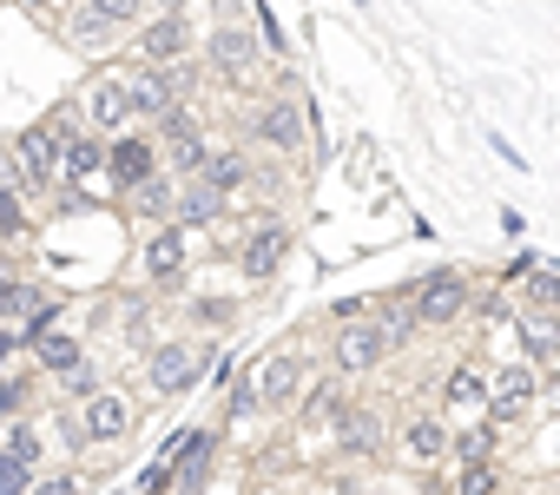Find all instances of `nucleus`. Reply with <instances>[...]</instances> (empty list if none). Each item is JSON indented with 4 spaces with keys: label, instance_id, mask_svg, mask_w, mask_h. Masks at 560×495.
<instances>
[{
    "label": "nucleus",
    "instance_id": "f257e3e1",
    "mask_svg": "<svg viewBox=\"0 0 560 495\" xmlns=\"http://www.w3.org/2000/svg\"><path fill=\"white\" fill-rule=\"evenodd\" d=\"M534 396H540V370L514 357V364H501V370L488 377V410H481V416H488L494 429H501V423H521V410H527Z\"/></svg>",
    "mask_w": 560,
    "mask_h": 495
},
{
    "label": "nucleus",
    "instance_id": "f03ea898",
    "mask_svg": "<svg viewBox=\"0 0 560 495\" xmlns=\"http://www.w3.org/2000/svg\"><path fill=\"white\" fill-rule=\"evenodd\" d=\"M191 87V67L178 60V67H145V73H132L126 80V100H132V113H145V119H165L172 106H178V93Z\"/></svg>",
    "mask_w": 560,
    "mask_h": 495
},
{
    "label": "nucleus",
    "instance_id": "7ed1b4c3",
    "mask_svg": "<svg viewBox=\"0 0 560 495\" xmlns=\"http://www.w3.org/2000/svg\"><path fill=\"white\" fill-rule=\"evenodd\" d=\"M462 311H468V278L429 272V278L416 285V324H455Z\"/></svg>",
    "mask_w": 560,
    "mask_h": 495
},
{
    "label": "nucleus",
    "instance_id": "20e7f679",
    "mask_svg": "<svg viewBox=\"0 0 560 495\" xmlns=\"http://www.w3.org/2000/svg\"><path fill=\"white\" fill-rule=\"evenodd\" d=\"M198 370H205V357H198L191 344H159V350L145 357V383H152L159 396H185V390L198 383Z\"/></svg>",
    "mask_w": 560,
    "mask_h": 495
},
{
    "label": "nucleus",
    "instance_id": "39448f33",
    "mask_svg": "<svg viewBox=\"0 0 560 495\" xmlns=\"http://www.w3.org/2000/svg\"><path fill=\"white\" fill-rule=\"evenodd\" d=\"M383 357H389V344H383L376 318H357V324L337 331V377H363V370H376Z\"/></svg>",
    "mask_w": 560,
    "mask_h": 495
},
{
    "label": "nucleus",
    "instance_id": "423d86ee",
    "mask_svg": "<svg viewBox=\"0 0 560 495\" xmlns=\"http://www.w3.org/2000/svg\"><path fill=\"white\" fill-rule=\"evenodd\" d=\"M80 429H86V442H119V436L132 429V403H126L119 390H93V396L80 403Z\"/></svg>",
    "mask_w": 560,
    "mask_h": 495
},
{
    "label": "nucleus",
    "instance_id": "0eeeda50",
    "mask_svg": "<svg viewBox=\"0 0 560 495\" xmlns=\"http://www.w3.org/2000/svg\"><path fill=\"white\" fill-rule=\"evenodd\" d=\"M250 133H257V146H270V152H298V146H304V113H298L291 100H264L257 119H250Z\"/></svg>",
    "mask_w": 560,
    "mask_h": 495
},
{
    "label": "nucleus",
    "instance_id": "6e6552de",
    "mask_svg": "<svg viewBox=\"0 0 560 495\" xmlns=\"http://www.w3.org/2000/svg\"><path fill=\"white\" fill-rule=\"evenodd\" d=\"M250 383H257V403L264 410H284L304 390V357L298 350H277V357H264V377H250Z\"/></svg>",
    "mask_w": 560,
    "mask_h": 495
},
{
    "label": "nucleus",
    "instance_id": "1a4fd4ad",
    "mask_svg": "<svg viewBox=\"0 0 560 495\" xmlns=\"http://www.w3.org/2000/svg\"><path fill=\"white\" fill-rule=\"evenodd\" d=\"M514 344H521V364H553L560 357V318L553 311H521L514 318Z\"/></svg>",
    "mask_w": 560,
    "mask_h": 495
},
{
    "label": "nucleus",
    "instance_id": "9d476101",
    "mask_svg": "<svg viewBox=\"0 0 560 495\" xmlns=\"http://www.w3.org/2000/svg\"><path fill=\"white\" fill-rule=\"evenodd\" d=\"M185 47H191V41H185L178 8H165V14L139 34V60H145V67H178V60H185Z\"/></svg>",
    "mask_w": 560,
    "mask_h": 495
},
{
    "label": "nucleus",
    "instance_id": "9b49d317",
    "mask_svg": "<svg viewBox=\"0 0 560 495\" xmlns=\"http://www.w3.org/2000/svg\"><path fill=\"white\" fill-rule=\"evenodd\" d=\"M205 54H211V67H218L224 80H250V73H257V41H250L244 27H218V34L205 41Z\"/></svg>",
    "mask_w": 560,
    "mask_h": 495
},
{
    "label": "nucleus",
    "instance_id": "f8f14e48",
    "mask_svg": "<svg viewBox=\"0 0 560 495\" xmlns=\"http://www.w3.org/2000/svg\"><path fill=\"white\" fill-rule=\"evenodd\" d=\"M21 318H27V324H34V331L47 337V324L60 318V304H54V298H47L40 285H21V278H14L8 291H0V324H21Z\"/></svg>",
    "mask_w": 560,
    "mask_h": 495
},
{
    "label": "nucleus",
    "instance_id": "ddd939ff",
    "mask_svg": "<svg viewBox=\"0 0 560 495\" xmlns=\"http://www.w3.org/2000/svg\"><path fill=\"white\" fill-rule=\"evenodd\" d=\"M284 252H291V231H284V225H257V231L244 238L237 265H244V278H270L277 265H284Z\"/></svg>",
    "mask_w": 560,
    "mask_h": 495
},
{
    "label": "nucleus",
    "instance_id": "4468645a",
    "mask_svg": "<svg viewBox=\"0 0 560 495\" xmlns=\"http://www.w3.org/2000/svg\"><path fill=\"white\" fill-rule=\"evenodd\" d=\"M442 410H455V416H481L488 410V370L481 364H455L448 370V383H442Z\"/></svg>",
    "mask_w": 560,
    "mask_h": 495
},
{
    "label": "nucleus",
    "instance_id": "2eb2a0df",
    "mask_svg": "<svg viewBox=\"0 0 560 495\" xmlns=\"http://www.w3.org/2000/svg\"><path fill=\"white\" fill-rule=\"evenodd\" d=\"M60 152H67V139H60L54 126H34V133L21 139V165H27V185H47V179L60 172Z\"/></svg>",
    "mask_w": 560,
    "mask_h": 495
},
{
    "label": "nucleus",
    "instance_id": "dca6fc26",
    "mask_svg": "<svg viewBox=\"0 0 560 495\" xmlns=\"http://www.w3.org/2000/svg\"><path fill=\"white\" fill-rule=\"evenodd\" d=\"M178 272H185V231L178 225H159L145 238V278L159 285V278H178Z\"/></svg>",
    "mask_w": 560,
    "mask_h": 495
},
{
    "label": "nucleus",
    "instance_id": "f3484780",
    "mask_svg": "<svg viewBox=\"0 0 560 495\" xmlns=\"http://www.w3.org/2000/svg\"><path fill=\"white\" fill-rule=\"evenodd\" d=\"M86 119H93L100 133H113V126H126V119H132V100H126V80H93V87H86Z\"/></svg>",
    "mask_w": 560,
    "mask_h": 495
},
{
    "label": "nucleus",
    "instance_id": "a211bd4d",
    "mask_svg": "<svg viewBox=\"0 0 560 495\" xmlns=\"http://www.w3.org/2000/svg\"><path fill=\"white\" fill-rule=\"evenodd\" d=\"M106 165H113V179H119L126 192L159 172V165H152V139H113V146H106Z\"/></svg>",
    "mask_w": 560,
    "mask_h": 495
},
{
    "label": "nucleus",
    "instance_id": "6ab92c4d",
    "mask_svg": "<svg viewBox=\"0 0 560 495\" xmlns=\"http://www.w3.org/2000/svg\"><path fill=\"white\" fill-rule=\"evenodd\" d=\"M402 456H409V462H442V456H448L442 416H409V423H402Z\"/></svg>",
    "mask_w": 560,
    "mask_h": 495
},
{
    "label": "nucleus",
    "instance_id": "aec40b11",
    "mask_svg": "<svg viewBox=\"0 0 560 495\" xmlns=\"http://www.w3.org/2000/svg\"><path fill=\"white\" fill-rule=\"evenodd\" d=\"M60 172H67L73 185H93V179L106 172V146H100V139H86V133H80V139H67V152H60Z\"/></svg>",
    "mask_w": 560,
    "mask_h": 495
},
{
    "label": "nucleus",
    "instance_id": "412c9836",
    "mask_svg": "<svg viewBox=\"0 0 560 495\" xmlns=\"http://www.w3.org/2000/svg\"><path fill=\"white\" fill-rule=\"evenodd\" d=\"M172 211H178L185 225H211V218L224 211V192H211V185H205V179L191 172V185H185V192L172 198Z\"/></svg>",
    "mask_w": 560,
    "mask_h": 495
},
{
    "label": "nucleus",
    "instance_id": "4be33fe9",
    "mask_svg": "<svg viewBox=\"0 0 560 495\" xmlns=\"http://www.w3.org/2000/svg\"><path fill=\"white\" fill-rule=\"evenodd\" d=\"M337 442H343V449H363V456H370V449L383 442V423H376V410L350 403V410L337 416Z\"/></svg>",
    "mask_w": 560,
    "mask_h": 495
},
{
    "label": "nucleus",
    "instance_id": "5701e85b",
    "mask_svg": "<svg viewBox=\"0 0 560 495\" xmlns=\"http://www.w3.org/2000/svg\"><path fill=\"white\" fill-rule=\"evenodd\" d=\"M448 456H455L462 469H468V462H488V456H494V423H488V416L462 423V429L448 436Z\"/></svg>",
    "mask_w": 560,
    "mask_h": 495
},
{
    "label": "nucleus",
    "instance_id": "b1692460",
    "mask_svg": "<svg viewBox=\"0 0 560 495\" xmlns=\"http://www.w3.org/2000/svg\"><path fill=\"white\" fill-rule=\"evenodd\" d=\"M198 179H205L211 192H224V198H231V192L244 185V159H237V152H205V165H198Z\"/></svg>",
    "mask_w": 560,
    "mask_h": 495
},
{
    "label": "nucleus",
    "instance_id": "393cba45",
    "mask_svg": "<svg viewBox=\"0 0 560 495\" xmlns=\"http://www.w3.org/2000/svg\"><path fill=\"white\" fill-rule=\"evenodd\" d=\"M172 198H178V192H172V179H165V172H152L145 185H132L139 218H172Z\"/></svg>",
    "mask_w": 560,
    "mask_h": 495
},
{
    "label": "nucleus",
    "instance_id": "a878e982",
    "mask_svg": "<svg viewBox=\"0 0 560 495\" xmlns=\"http://www.w3.org/2000/svg\"><path fill=\"white\" fill-rule=\"evenodd\" d=\"M205 475H211V436H191L185 442V482H178V495H205Z\"/></svg>",
    "mask_w": 560,
    "mask_h": 495
},
{
    "label": "nucleus",
    "instance_id": "bb28decb",
    "mask_svg": "<svg viewBox=\"0 0 560 495\" xmlns=\"http://www.w3.org/2000/svg\"><path fill=\"white\" fill-rule=\"evenodd\" d=\"M376 331H383V344H389V357L416 337V304H389L383 318H376Z\"/></svg>",
    "mask_w": 560,
    "mask_h": 495
},
{
    "label": "nucleus",
    "instance_id": "cd10ccee",
    "mask_svg": "<svg viewBox=\"0 0 560 495\" xmlns=\"http://www.w3.org/2000/svg\"><path fill=\"white\" fill-rule=\"evenodd\" d=\"M80 357H86V350H80L73 337H40V370H54V377H73V370H80Z\"/></svg>",
    "mask_w": 560,
    "mask_h": 495
},
{
    "label": "nucleus",
    "instance_id": "c85d7f7f",
    "mask_svg": "<svg viewBox=\"0 0 560 495\" xmlns=\"http://www.w3.org/2000/svg\"><path fill=\"white\" fill-rule=\"evenodd\" d=\"M350 403H343V377H330V383H317L311 396H304V416H317V423H337Z\"/></svg>",
    "mask_w": 560,
    "mask_h": 495
},
{
    "label": "nucleus",
    "instance_id": "c756f323",
    "mask_svg": "<svg viewBox=\"0 0 560 495\" xmlns=\"http://www.w3.org/2000/svg\"><path fill=\"white\" fill-rule=\"evenodd\" d=\"M0 456H8V462H21V469H34V462H40V429L14 423V429H8V442H0Z\"/></svg>",
    "mask_w": 560,
    "mask_h": 495
},
{
    "label": "nucleus",
    "instance_id": "7c9ffc66",
    "mask_svg": "<svg viewBox=\"0 0 560 495\" xmlns=\"http://www.w3.org/2000/svg\"><path fill=\"white\" fill-rule=\"evenodd\" d=\"M139 8H145V0H86V14H100L106 27H126V21H139Z\"/></svg>",
    "mask_w": 560,
    "mask_h": 495
},
{
    "label": "nucleus",
    "instance_id": "2f4dec72",
    "mask_svg": "<svg viewBox=\"0 0 560 495\" xmlns=\"http://www.w3.org/2000/svg\"><path fill=\"white\" fill-rule=\"evenodd\" d=\"M501 488V469L494 462H468L462 469V495H494Z\"/></svg>",
    "mask_w": 560,
    "mask_h": 495
},
{
    "label": "nucleus",
    "instance_id": "473e14b6",
    "mask_svg": "<svg viewBox=\"0 0 560 495\" xmlns=\"http://www.w3.org/2000/svg\"><path fill=\"white\" fill-rule=\"evenodd\" d=\"M205 152H211V146H205L198 133H191V139H172V172H198V165H205Z\"/></svg>",
    "mask_w": 560,
    "mask_h": 495
},
{
    "label": "nucleus",
    "instance_id": "72a5a7b5",
    "mask_svg": "<svg viewBox=\"0 0 560 495\" xmlns=\"http://www.w3.org/2000/svg\"><path fill=\"white\" fill-rule=\"evenodd\" d=\"M27 231V211H21V198L14 192H0V238H21Z\"/></svg>",
    "mask_w": 560,
    "mask_h": 495
},
{
    "label": "nucleus",
    "instance_id": "f704fd0d",
    "mask_svg": "<svg viewBox=\"0 0 560 495\" xmlns=\"http://www.w3.org/2000/svg\"><path fill=\"white\" fill-rule=\"evenodd\" d=\"M106 34H113V27H106L100 14H80V21H73V47H106Z\"/></svg>",
    "mask_w": 560,
    "mask_h": 495
},
{
    "label": "nucleus",
    "instance_id": "c9c22d12",
    "mask_svg": "<svg viewBox=\"0 0 560 495\" xmlns=\"http://www.w3.org/2000/svg\"><path fill=\"white\" fill-rule=\"evenodd\" d=\"M27 482H34V469H21V462L0 456V495H27Z\"/></svg>",
    "mask_w": 560,
    "mask_h": 495
},
{
    "label": "nucleus",
    "instance_id": "e433bc0d",
    "mask_svg": "<svg viewBox=\"0 0 560 495\" xmlns=\"http://www.w3.org/2000/svg\"><path fill=\"white\" fill-rule=\"evenodd\" d=\"M527 304L553 311V304H560V278H527Z\"/></svg>",
    "mask_w": 560,
    "mask_h": 495
},
{
    "label": "nucleus",
    "instance_id": "4c0bfd02",
    "mask_svg": "<svg viewBox=\"0 0 560 495\" xmlns=\"http://www.w3.org/2000/svg\"><path fill=\"white\" fill-rule=\"evenodd\" d=\"M27 403V377H0V416H14Z\"/></svg>",
    "mask_w": 560,
    "mask_h": 495
},
{
    "label": "nucleus",
    "instance_id": "58836bf2",
    "mask_svg": "<svg viewBox=\"0 0 560 495\" xmlns=\"http://www.w3.org/2000/svg\"><path fill=\"white\" fill-rule=\"evenodd\" d=\"M250 410H257V383L244 377V383H237V396H231V416H250Z\"/></svg>",
    "mask_w": 560,
    "mask_h": 495
},
{
    "label": "nucleus",
    "instance_id": "ea45409f",
    "mask_svg": "<svg viewBox=\"0 0 560 495\" xmlns=\"http://www.w3.org/2000/svg\"><path fill=\"white\" fill-rule=\"evenodd\" d=\"M27 495H80V482L73 475H54V482H34Z\"/></svg>",
    "mask_w": 560,
    "mask_h": 495
},
{
    "label": "nucleus",
    "instance_id": "a19ab883",
    "mask_svg": "<svg viewBox=\"0 0 560 495\" xmlns=\"http://www.w3.org/2000/svg\"><path fill=\"white\" fill-rule=\"evenodd\" d=\"M67 390H73V396H93V370H86V364H80V370H73V377H67Z\"/></svg>",
    "mask_w": 560,
    "mask_h": 495
},
{
    "label": "nucleus",
    "instance_id": "79ce46f5",
    "mask_svg": "<svg viewBox=\"0 0 560 495\" xmlns=\"http://www.w3.org/2000/svg\"><path fill=\"white\" fill-rule=\"evenodd\" d=\"M14 344H21L14 331H0V370H8V357H14Z\"/></svg>",
    "mask_w": 560,
    "mask_h": 495
},
{
    "label": "nucleus",
    "instance_id": "37998d69",
    "mask_svg": "<svg viewBox=\"0 0 560 495\" xmlns=\"http://www.w3.org/2000/svg\"><path fill=\"white\" fill-rule=\"evenodd\" d=\"M8 285H14V265H8V258H0V291H8Z\"/></svg>",
    "mask_w": 560,
    "mask_h": 495
}]
</instances>
